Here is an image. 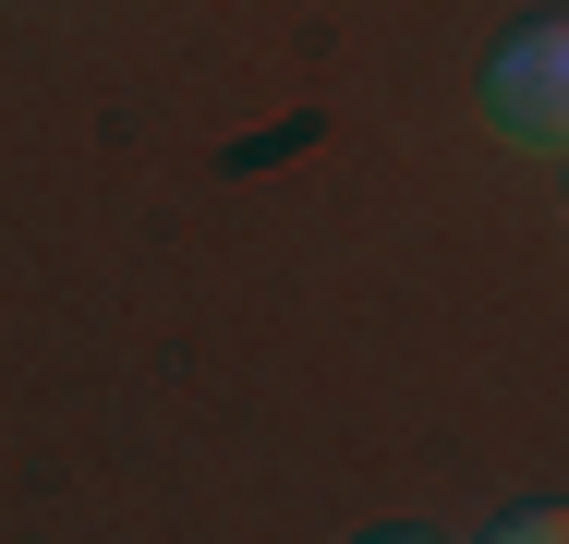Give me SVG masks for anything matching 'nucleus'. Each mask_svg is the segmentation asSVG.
<instances>
[{"label": "nucleus", "instance_id": "nucleus-1", "mask_svg": "<svg viewBox=\"0 0 569 544\" xmlns=\"http://www.w3.org/2000/svg\"><path fill=\"white\" fill-rule=\"evenodd\" d=\"M485 133L521 158H569V24H521L485 61Z\"/></svg>", "mask_w": 569, "mask_h": 544}, {"label": "nucleus", "instance_id": "nucleus-2", "mask_svg": "<svg viewBox=\"0 0 569 544\" xmlns=\"http://www.w3.org/2000/svg\"><path fill=\"white\" fill-rule=\"evenodd\" d=\"M485 544H569V508H521V521H497Z\"/></svg>", "mask_w": 569, "mask_h": 544}, {"label": "nucleus", "instance_id": "nucleus-3", "mask_svg": "<svg viewBox=\"0 0 569 544\" xmlns=\"http://www.w3.org/2000/svg\"><path fill=\"white\" fill-rule=\"evenodd\" d=\"M388 544H412V533H388Z\"/></svg>", "mask_w": 569, "mask_h": 544}]
</instances>
